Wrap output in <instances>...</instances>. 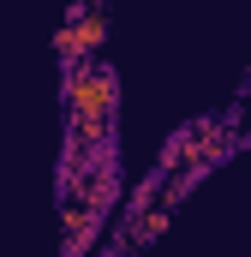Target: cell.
Masks as SVG:
<instances>
[{
  "instance_id": "7a4b0ae2",
  "label": "cell",
  "mask_w": 251,
  "mask_h": 257,
  "mask_svg": "<svg viewBox=\"0 0 251 257\" xmlns=\"http://www.w3.org/2000/svg\"><path fill=\"white\" fill-rule=\"evenodd\" d=\"M102 42H108V12H102V6H72L66 24H60V36H54L66 72H72V66H90V54H96Z\"/></svg>"
},
{
  "instance_id": "6da1fadb",
  "label": "cell",
  "mask_w": 251,
  "mask_h": 257,
  "mask_svg": "<svg viewBox=\"0 0 251 257\" xmlns=\"http://www.w3.org/2000/svg\"><path fill=\"white\" fill-rule=\"evenodd\" d=\"M66 96V132H72V162L84 168V156L108 138L114 126V102H120V78H114V66H72L60 84Z\"/></svg>"
},
{
  "instance_id": "3957f363",
  "label": "cell",
  "mask_w": 251,
  "mask_h": 257,
  "mask_svg": "<svg viewBox=\"0 0 251 257\" xmlns=\"http://www.w3.org/2000/svg\"><path fill=\"white\" fill-rule=\"evenodd\" d=\"M168 215H174V203H162V209H150V215H144V221L132 227V239H138V245H150V239H156V233L168 227Z\"/></svg>"
}]
</instances>
